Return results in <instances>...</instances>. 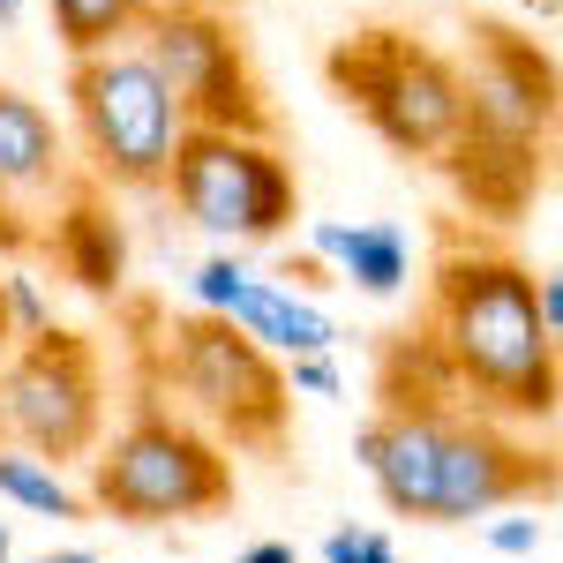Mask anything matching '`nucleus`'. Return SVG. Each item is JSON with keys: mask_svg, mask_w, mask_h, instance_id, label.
Returning <instances> with one entry per match:
<instances>
[{"mask_svg": "<svg viewBox=\"0 0 563 563\" xmlns=\"http://www.w3.org/2000/svg\"><path fill=\"white\" fill-rule=\"evenodd\" d=\"M361 466L384 488L398 519H435L466 526L488 519L519 496H549L556 488V459L533 451L496 421H481L451 398H421V406H390L384 421L361 429Z\"/></svg>", "mask_w": 563, "mask_h": 563, "instance_id": "obj_1", "label": "nucleus"}, {"mask_svg": "<svg viewBox=\"0 0 563 563\" xmlns=\"http://www.w3.org/2000/svg\"><path fill=\"white\" fill-rule=\"evenodd\" d=\"M429 353L466 398L496 413H526V421L556 413V339L541 331L533 271L519 256H496V249L443 256L429 301Z\"/></svg>", "mask_w": 563, "mask_h": 563, "instance_id": "obj_2", "label": "nucleus"}, {"mask_svg": "<svg viewBox=\"0 0 563 563\" xmlns=\"http://www.w3.org/2000/svg\"><path fill=\"white\" fill-rule=\"evenodd\" d=\"M474 38L481 45L466 68V121L451 135L443 166L459 174V188L481 211H511L541 174V143L556 121V68H549V53H533L496 23H481Z\"/></svg>", "mask_w": 563, "mask_h": 563, "instance_id": "obj_3", "label": "nucleus"}, {"mask_svg": "<svg viewBox=\"0 0 563 563\" xmlns=\"http://www.w3.org/2000/svg\"><path fill=\"white\" fill-rule=\"evenodd\" d=\"M68 113H76L84 174L98 188H129V196L166 188V166H174L180 135H188V113H180V98L166 90V76L151 68V53L135 38L76 60Z\"/></svg>", "mask_w": 563, "mask_h": 563, "instance_id": "obj_4", "label": "nucleus"}, {"mask_svg": "<svg viewBox=\"0 0 563 563\" xmlns=\"http://www.w3.org/2000/svg\"><path fill=\"white\" fill-rule=\"evenodd\" d=\"M166 188L188 225H203L211 241H233V249L278 241L301 218V180L286 166V151L249 129H188L166 166Z\"/></svg>", "mask_w": 563, "mask_h": 563, "instance_id": "obj_5", "label": "nucleus"}, {"mask_svg": "<svg viewBox=\"0 0 563 563\" xmlns=\"http://www.w3.org/2000/svg\"><path fill=\"white\" fill-rule=\"evenodd\" d=\"M331 84L368 129L406 158H443L466 121V76L406 31H361L331 53Z\"/></svg>", "mask_w": 563, "mask_h": 563, "instance_id": "obj_6", "label": "nucleus"}, {"mask_svg": "<svg viewBox=\"0 0 563 563\" xmlns=\"http://www.w3.org/2000/svg\"><path fill=\"white\" fill-rule=\"evenodd\" d=\"M90 504L113 519L158 526V519H211L233 504V466L211 435H196L180 413L143 406L129 429L90 459Z\"/></svg>", "mask_w": 563, "mask_h": 563, "instance_id": "obj_7", "label": "nucleus"}, {"mask_svg": "<svg viewBox=\"0 0 563 563\" xmlns=\"http://www.w3.org/2000/svg\"><path fill=\"white\" fill-rule=\"evenodd\" d=\"M166 384L211 421L218 435H233L241 451H271L286 435V368L225 316H188L166 331Z\"/></svg>", "mask_w": 563, "mask_h": 563, "instance_id": "obj_8", "label": "nucleus"}, {"mask_svg": "<svg viewBox=\"0 0 563 563\" xmlns=\"http://www.w3.org/2000/svg\"><path fill=\"white\" fill-rule=\"evenodd\" d=\"M135 45L151 53V68L166 76V90L180 98L188 129H249L263 135V84L249 68V53L233 38V23L203 8V0H151Z\"/></svg>", "mask_w": 563, "mask_h": 563, "instance_id": "obj_9", "label": "nucleus"}, {"mask_svg": "<svg viewBox=\"0 0 563 563\" xmlns=\"http://www.w3.org/2000/svg\"><path fill=\"white\" fill-rule=\"evenodd\" d=\"M106 429V384H98V353L76 331H38L15 361H0V435L38 451L45 466L84 459Z\"/></svg>", "mask_w": 563, "mask_h": 563, "instance_id": "obj_10", "label": "nucleus"}, {"mask_svg": "<svg viewBox=\"0 0 563 563\" xmlns=\"http://www.w3.org/2000/svg\"><path fill=\"white\" fill-rule=\"evenodd\" d=\"M76 196V151L60 121L15 84H0V203H68Z\"/></svg>", "mask_w": 563, "mask_h": 563, "instance_id": "obj_11", "label": "nucleus"}, {"mask_svg": "<svg viewBox=\"0 0 563 563\" xmlns=\"http://www.w3.org/2000/svg\"><path fill=\"white\" fill-rule=\"evenodd\" d=\"M233 323L263 353H286V361L294 353H331V339H339V323L308 301V294H294V278H263V271H256V286H249V301L233 308Z\"/></svg>", "mask_w": 563, "mask_h": 563, "instance_id": "obj_12", "label": "nucleus"}, {"mask_svg": "<svg viewBox=\"0 0 563 563\" xmlns=\"http://www.w3.org/2000/svg\"><path fill=\"white\" fill-rule=\"evenodd\" d=\"M308 241H316V256L339 263L368 301H390V294L413 278V249H406V233L384 225V218H376V225H316Z\"/></svg>", "mask_w": 563, "mask_h": 563, "instance_id": "obj_13", "label": "nucleus"}, {"mask_svg": "<svg viewBox=\"0 0 563 563\" xmlns=\"http://www.w3.org/2000/svg\"><path fill=\"white\" fill-rule=\"evenodd\" d=\"M53 256L68 263V278L90 286V294H113L121 286V233L113 218H98L90 196H68L60 218H53Z\"/></svg>", "mask_w": 563, "mask_h": 563, "instance_id": "obj_14", "label": "nucleus"}, {"mask_svg": "<svg viewBox=\"0 0 563 563\" xmlns=\"http://www.w3.org/2000/svg\"><path fill=\"white\" fill-rule=\"evenodd\" d=\"M45 8H53V31L68 45V60L129 45L143 31V15H151V0H45Z\"/></svg>", "mask_w": 563, "mask_h": 563, "instance_id": "obj_15", "label": "nucleus"}, {"mask_svg": "<svg viewBox=\"0 0 563 563\" xmlns=\"http://www.w3.org/2000/svg\"><path fill=\"white\" fill-rule=\"evenodd\" d=\"M0 496L38 511V519H84V496L53 474L38 451H23V443H0Z\"/></svg>", "mask_w": 563, "mask_h": 563, "instance_id": "obj_16", "label": "nucleus"}, {"mask_svg": "<svg viewBox=\"0 0 563 563\" xmlns=\"http://www.w3.org/2000/svg\"><path fill=\"white\" fill-rule=\"evenodd\" d=\"M249 286H256V271H249L241 256H211L196 278H188V301L203 308V316H225V323H233V308L249 301Z\"/></svg>", "mask_w": 563, "mask_h": 563, "instance_id": "obj_17", "label": "nucleus"}, {"mask_svg": "<svg viewBox=\"0 0 563 563\" xmlns=\"http://www.w3.org/2000/svg\"><path fill=\"white\" fill-rule=\"evenodd\" d=\"M0 316L23 331V339H38V331H53V308H45V294H38V278H23V271H8L0 278Z\"/></svg>", "mask_w": 563, "mask_h": 563, "instance_id": "obj_18", "label": "nucleus"}, {"mask_svg": "<svg viewBox=\"0 0 563 563\" xmlns=\"http://www.w3.org/2000/svg\"><path fill=\"white\" fill-rule=\"evenodd\" d=\"M488 541H496L504 556H533V549H541V519H533V511H511V519L488 526Z\"/></svg>", "mask_w": 563, "mask_h": 563, "instance_id": "obj_19", "label": "nucleus"}, {"mask_svg": "<svg viewBox=\"0 0 563 563\" xmlns=\"http://www.w3.org/2000/svg\"><path fill=\"white\" fill-rule=\"evenodd\" d=\"M286 390H316V398H331V390H339L331 353H294V376H286Z\"/></svg>", "mask_w": 563, "mask_h": 563, "instance_id": "obj_20", "label": "nucleus"}, {"mask_svg": "<svg viewBox=\"0 0 563 563\" xmlns=\"http://www.w3.org/2000/svg\"><path fill=\"white\" fill-rule=\"evenodd\" d=\"M361 556V526H339L331 541H323V563H353Z\"/></svg>", "mask_w": 563, "mask_h": 563, "instance_id": "obj_21", "label": "nucleus"}, {"mask_svg": "<svg viewBox=\"0 0 563 563\" xmlns=\"http://www.w3.org/2000/svg\"><path fill=\"white\" fill-rule=\"evenodd\" d=\"M353 563H398V556H390L384 533H361V556H353Z\"/></svg>", "mask_w": 563, "mask_h": 563, "instance_id": "obj_22", "label": "nucleus"}, {"mask_svg": "<svg viewBox=\"0 0 563 563\" xmlns=\"http://www.w3.org/2000/svg\"><path fill=\"white\" fill-rule=\"evenodd\" d=\"M241 563H294V549H286V541H263V549H249Z\"/></svg>", "mask_w": 563, "mask_h": 563, "instance_id": "obj_23", "label": "nucleus"}, {"mask_svg": "<svg viewBox=\"0 0 563 563\" xmlns=\"http://www.w3.org/2000/svg\"><path fill=\"white\" fill-rule=\"evenodd\" d=\"M23 23V0H0V31H15Z\"/></svg>", "mask_w": 563, "mask_h": 563, "instance_id": "obj_24", "label": "nucleus"}, {"mask_svg": "<svg viewBox=\"0 0 563 563\" xmlns=\"http://www.w3.org/2000/svg\"><path fill=\"white\" fill-rule=\"evenodd\" d=\"M38 563H98L90 549H60V556H38Z\"/></svg>", "mask_w": 563, "mask_h": 563, "instance_id": "obj_25", "label": "nucleus"}, {"mask_svg": "<svg viewBox=\"0 0 563 563\" xmlns=\"http://www.w3.org/2000/svg\"><path fill=\"white\" fill-rule=\"evenodd\" d=\"M526 8H533V15H549V23H556V8H563V0H526Z\"/></svg>", "mask_w": 563, "mask_h": 563, "instance_id": "obj_26", "label": "nucleus"}, {"mask_svg": "<svg viewBox=\"0 0 563 563\" xmlns=\"http://www.w3.org/2000/svg\"><path fill=\"white\" fill-rule=\"evenodd\" d=\"M0 563H15V549H8V519H0Z\"/></svg>", "mask_w": 563, "mask_h": 563, "instance_id": "obj_27", "label": "nucleus"}, {"mask_svg": "<svg viewBox=\"0 0 563 563\" xmlns=\"http://www.w3.org/2000/svg\"><path fill=\"white\" fill-rule=\"evenodd\" d=\"M203 8H225V0H203Z\"/></svg>", "mask_w": 563, "mask_h": 563, "instance_id": "obj_28", "label": "nucleus"}, {"mask_svg": "<svg viewBox=\"0 0 563 563\" xmlns=\"http://www.w3.org/2000/svg\"><path fill=\"white\" fill-rule=\"evenodd\" d=\"M0 331H8V316H0Z\"/></svg>", "mask_w": 563, "mask_h": 563, "instance_id": "obj_29", "label": "nucleus"}, {"mask_svg": "<svg viewBox=\"0 0 563 563\" xmlns=\"http://www.w3.org/2000/svg\"><path fill=\"white\" fill-rule=\"evenodd\" d=\"M0 443H8V435H0Z\"/></svg>", "mask_w": 563, "mask_h": 563, "instance_id": "obj_30", "label": "nucleus"}]
</instances>
